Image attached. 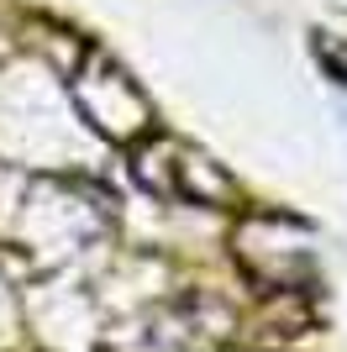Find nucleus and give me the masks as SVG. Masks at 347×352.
I'll return each instance as SVG.
<instances>
[{
	"label": "nucleus",
	"mask_w": 347,
	"mask_h": 352,
	"mask_svg": "<svg viewBox=\"0 0 347 352\" xmlns=\"http://www.w3.org/2000/svg\"><path fill=\"white\" fill-rule=\"evenodd\" d=\"M74 100H79V111L90 116V126H101L111 142H132V137H143L147 121H153L143 89L132 85L127 69H116L105 53H95V58L85 63V74L74 79Z\"/></svg>",
	"instance_id": "nucleus-1"
}]
</instances>
